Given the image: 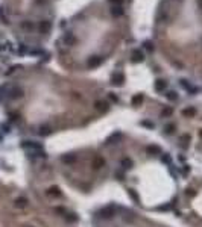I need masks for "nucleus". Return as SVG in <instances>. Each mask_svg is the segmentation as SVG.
Masks as SVG:
<instances>
[{"label":"nucleus","mask_w":202,"mask_h":227,"mask_svg":"<svg viewBox=\"0 0 202 227\" xmlns=\"http://www.w3.org/2000/svg\"><path fill=\"white\" fill-rule=\"evenodd\" d=\"M110 98H111L113 101H117V97H116V95H114L113 92H110Z\"/></svg>","instance_id":"nucleus-30"},{"label":"nucleus","mask_w":202,"mask_h":227,"mask_svg":"<svg viewBox=\"0 0 202 227\" xmlns=\"http://www.w3.org/2000/svg\"><path fill=\"white\" fill-rule=\"evenodd\" d=\"M182 115H184V117H188V118H190V117H194V115H196V109H194V107H187V109L182 110Z\"/></svg>","instance_id":"nucleus-12"},{"label":"nucleus","mask_w":202,"mask_h":227,"mask_svg":"<svg viewBox=\"0 0 202 227\" xmlns=\"http://www.w3.org/2000/svg\"><path fill=\"white\" fill-rule=\"evenodd\" d=\"M131 58H132V62H143V61H144V53H143L141 50L135 49V50H132Z\"/></svg>","instance_id":"nucleus-3"},{"label":"nucleus","mask_w":202,"mask_h":227,"mask_svg":"<svg viewBox=\"0 0 202 227\" xmlns=\"http://www.w3.org/2000/svg\"><path fill=\"white\" fill-rule=\"evenodd\" d=\"M49 133H50V129H49V127H41V129H40V135L46 136V135H49Z\"/></svg>","instance_id":"nucleus-23"},{"label":"nucleus","mask_w":202,"mask_h":227,"mask_svg":"<svg viewBox=\"0 0 202 227\" xmlns=\"http://www.w3.org/2000/svg\"><path fill=\"white\" fill-rule=\"evenodd\" d=\"M175 129H176V126H175L173 123H169V124H166V126H164V133L172 135V133L175 132Z\"/></svg>","instance_id":"nucleus-14"},{"label":"nucleus","mask_w":202,"mask_h":227,"mask_svg":"<svg viewBox=\"0 0 202 227\" xmlns=\"http://www.w3.org/2000/svg\"><path fill=\"white\" fill-rule=\"evenodd\" d=\"M100 64H102V58H99V56H91V58L88 59V67H90V68H96V67H99Z\"/></svg>","instance_id":"nucleus-5"},{"label":"nucleus","mask_w":202,"mask_h":227,"mask_svg":"<svg viewBox=\"0 0 202 227\" xmlns=\"http://www.w3.org/2000/svg\"><path fill=\"white\" fill-rule=\"evenodd\" d=\"M123 82H125V76H123L122 73H119V74L114 76V79H113V83H114V85H123Z\"/></svg>","instance_id":"nucleus-13"},{"label":"nucleus","mask_w":202,"mask_h":227,"mask_svg":"<svg viewBox=\"0 0 202 227\" xmlns=\"http://www.w3.org/2000/svg\"><path fill=\"white\" fill-rule=\"evenodd\" d=\"M49 194H50V195H59L61 192H59V189H58L56 186H52V188L49 189Z\"/></svg>","instance_id":"nucleus-22"},{"label":"nucleus","mask_w":202,"mask_h":227,"mask_svg":"<svg viewBox=\"0 0 202 227\" xmlns=\"http://www.w3.org/2000/svg\"><path fill=\"white\" fill-rule=\"evenodd\" d=\"M91 165H93V168L99 170V168L105 167V159H104V158H100V156H96V158H93V162H91Z\"/></svg>","instance_id":"nucleus-4"},{"label":"nucleus","mask_w":202,"mask_h":227,"mask_svg":"<svg viewBox=\"0 0 202 227\" xmlns=\"http://www.w3.org/2000/svg\"><path fill=\"white\" fill-rule=\"evenodd\" d=\"M169 100H172V101H175V100H178V94L175 92V91H169V92H166L164 94Z\"/></svg>","instance_id":"nucleus-18"},{"label":"nucleus","mask_w":202,"mask_h":227,"mask_svg":"<svg viewBox=\"0 0 202 227\" xmlns=\"http://www.w3.org/2000/svg\"><path fill=\"white\" fill-rule=\"evenodd\" d=\"M113 2H117V3H122V0H113Z\"/></svg>","instance_id":"nucleus-32"},{"label":"nucleus","mask_w":202,"mask_h":227,"mask_svg":"<svg viewBox=\"0 0 202 227\" xmlns=\"http://www.w3.org/2000/svg\"><path fill=\"white\" fill-rule=\"evenodd\" d=\"M65 215H67V219L70 218V221H76V219H78V218L75 216V213H65Z\"/></svg>","instance_id":"nucleus-27"},{"label":"nucleus","mask_w":202,"mask_h":227,"mask_svg":"<svg viewBox=\"0 0 202 227\" xmlns=\"http://www.w3.org/2000/svg\"><path fill=\"white\" fill-rule=\"evenodd\" d=\"M172 107H166V109H163L161 110V117H170L172 115Z\"/></svg>","instance_id":"nucleus-21"},{"label":"nucleus","mask_w":202,"mask_h":227,"mask_svg":"<svg viewBox=\"0 0 202 227\" xmlns=\"http://www.w3.org/2000/svg\"><path fill=\"white\" fill-rule=\"evenodd\" d=\"M26 206H28V198H25V197H18V198L15 200V207L23 209V207H26Z\"/></svg>","instance_id":"nucleus-10"},{"label":"nucleus","mask_w":202,"mask_h":227,"mask_svg":"<svg viewBox=\"0 0 202 227\" xmlns=\"http://www.w3.org/2000/svg\"><path fill=\"white\" fill-rule=\"evenodd\" d=\"M141 126H146V127H151V129H154V127H155V124H154V123H151V121H141Z\"/></svg>","instance_id":"nucleus-25"},{"label":"nucleus","mask_w":202,"mask_h":227,"mask_svg":"<svg viewBox=\"0 0 202 227\" xmlns=\"http://www.w3.org/2000/svg\"><path fill=\"white\" fill-rule=\"evenodd\" d=\"M147 152L149 153H160V149L157 145H151V147H147Z\"/></svg>","instance_id":"nucleus-24"},{"label":"nucleus","mask_w":202,"mask_h":227,"mask_svg":"<svg viewBox=\"0 0 202 227\" xmlns=\"http://www.w3.org/2000/svg\"><path fill=\"white\" fill-rule=\"evenodd\" d=\"M199 2H200V3H202V0H199Z\"/></svg>","instance_id":"nucleus-34"},{"label":"nucleus","mask_w":202,"mask_h":227,"mask_svg":"<svg viewBox=\"0 0 202 227\" xmlns=\"http://www.w3.org/2000/svg\"><path fill=\"white\" fill-rule=\"evenodd\" d=\"M119 138H120V133H117V132H116V133H113V135L107 139V142H105V144H113V141H114V139H119Z\"/></svg>","instance_id":"nucleus-20"},{"label":"nucleus","mask_w":202,"mask_h":227,"mask_svg":"<svg viewBox=\"0 0 202 227\" xmlns=\"http://www.w3.org/2000/svg\"><path fill=\"white\" fill-rule=\"evenodd\" d=\"M163 161H164V162H170V158H169V156H163Z\"/></svg>","instance_id":"nucleus-31"},{"label":"nucleus","mask_w":202,"mask_h":227,"mask_svg":"<svg viewBox=\"0 0 202 227\" xmlns=\"http://www.w3.org/2000/svg\"><path fill=\"white\" fill-rule=\"evenodd\" d=\"M23 95V91L20 89V88H14L12 91H11V98H18V97H22Z\"/></svg>","instance_id":"nucleus-15"},{"label":"nucleus","mask_w":202,"mask_h":227,"mask_svg":"<svg viewBox=\"0 0 202 227\" xmlns=\"http://www.w3.org/2000/svg\"><path fill=\"white\" fill-rule=\"evenodd\" d=\"M64 41H65V44H68V46H73L75 43H76V38H75V35L73 34H65L64 35Z\"/></svg>","instance_id":"nucleus-9"},{"label":"nucleus","mask_w":202,"mask_h":227,"mask_svg":"<svg viewBox=\"0 0 202 227\" xmlns=\"http://www.w3.org/2000/svg\"><path fill=\"white\" fill-rule=\"evenodd\" d=\"M99 213H100V216H102V218L110 219V218H113V216L116 215V209H114L113 206H107V207H104L102 210H100Z\"/></svg>","instance_id":"nucleus-2"},{"label":"nucleus","mask_w":202,"mask_h":227,"mask_svg":"<svg viewBox=\"0 0 202 227\" xmlns=\"http://www.w3.org/2000/svg\"><path fill=\"white\" fill-rule=\"evenodd\" d=\"M50 29H52V23H50V21L43 20V21L40 23V30H41L43 34H49V32H50Z\"/></svg>","instance_id":"nucleus-7"},{"label":"nucleus","mask_w":202,"mask_h":227,"mask_svg":"<svg viewBox=\"0 0 202 227\" xmlns=\"http://www.w3.org/2000/svg\"><path fill=\"white\" fill-rule=\"evenodd\" d=\"M75 161H76L75 155H64V156H62V162H65V164H71V162H75Z\"/></svg>","instance_id":"nucleus-17"},{"label":"nucleus","mask_w":202,"mask_h":227,"mask_svg":"<svg viewBox=\"0 0 202 227\" xmlns=\"http://www.w3.org/2000/svg\"><path fill=\"white\" fill-rule=\"evenodd\" d=\"M22 147H23L25 150H28L31 155H40V156H43V147H41L40 142H35V141H23Z\"/></svg>","instance_id":"nucleus-1"},{"label":"nucleus","mask_w":202,"mask_h":227,"mask_svg":"<svg viewBox=\"0 0 202 227\" xmlns=\"http://www.w3.org/2000/svg\"><path fill=\"white\" fill-rule=\"evenodd\" d=\"M166 88H167V82H166L164 79H158V80L155 82V91L163 92V91H166Z\"/></svg>","instance_id":"nucleus-6"},{"label":"nucleus","mask_w":202,"mask_h":227,"mask_svg":"<svg viewBox=\"0 0 202 227\" xmlns=\"http://www.w3.org/2000/svg\"><path fill=\"white\" fill-rule=\"evenodd\" d=\"M111 14H113V17H122L123 15V8L119 5V6H113L111 8Z\"/></svg>","instance_id":"nucleus-8"},{"label":"nucleus","mask_w":202,"mask_h":227,"mask_svg":"<svg viewBox=\"0 0 202 227\" xmlns=\"http://www.w3.org/2000/svg\"><path fill=\"white\" fill-rule=\"evenodd\" d=\"M23 27H25V29H34V24H31V23H23Z\"/></svg>","instance_id":"nucleus-28"},{"label":"nucleus","mask_w":202,"mask_h":227,"mask_svg":"<svg viewBox=\"0 0 202 227\" xmlns=\"http://www.w3.org/2000/svg\"><path fill=\"white\" fill-rule=\"evenodd\" d=\"M129 195L134 198V201H138V195L135 194V191H134V189H129Z\"/></svg>","instance_id":"nucleus-26"},{"label":"nucleus","mask_w":202,"mask_h":227,"mask_svg":"<svg viewBox=\"0 0 202 227\" xmlns=\"http://www.w3.org/2000/svg\"><path fill=\"white\" fill-rule=\"evenodd\" d=\"M143 46H144V49H146L147 52H154V43H152V41H144Z\"/></svg>","instance_id":"nucleus-19"},{"label":"nucleus","mask_w":202,"mask_h":227,"mask_svg":"<svg viewBox=\"0 0 202 227\" xmlns=\"http://www.w3.org/2000/svg\"><path fill=\"white\" fill-rule=\"evenodd\" d=\"M199 133H200V136H202V130H200V132H199Z\"/></svg>","instance_id":"nucleus-33"},{"label":"nucleus","mask_w":202,"mask_h":227,"mask_svg":"<svg viewBox=\"0 0 202 227\" xmlns=\"http://www.w3.org/2000/svg\"><path fill=\"white\" fill-rule=\"evenodd\" d=\"M181 139H182L184 142H187V141H190V135H182V136H181Z\"/></svg>","instance_id":"nucleus-29"},{"label":"nucleus","mask_w":202,"mask_h":227,"mask_svg":"<svg viewBox=\"0 0 202 227\" xmlns=\"http://www.w3.org/2000/svg\"><path fill=\"white\" fill-rule=\"evenodd\" d=\"M141 103H143V95L141 94H137V95L132 97V104L134 106H140Z\"/></svg>","instance_id":"nucleus-16"},{"label":"nucleus","mask_w":202,"mask_h":227,"mask_svg":"<svg viewBox=\"0 0 202 227\" xmlns=\"http://www.w3.org/2000/svg\"><path fill=\"white\" fill-rule=\"evenodd\" d=\"M120 165H122V168H123V170H128V168H131V167H132V159H129V158H123V159H122V162H120Z\"/></svg>","instance_id":"nucleus-11"}]
</instances>
